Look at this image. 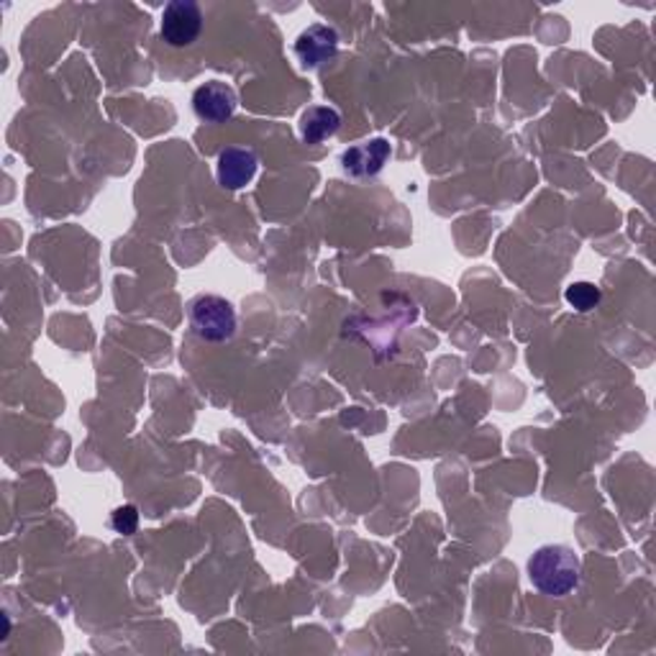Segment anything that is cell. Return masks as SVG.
I'll list each match as a JSON object with an SVG mask.
<instances>
[{
    "mask_svg": "<svg viewBox=\"0 0 656 656\" xmlns=\"http://www.w3.org/2000/svg\"><path fill=\"white\" fill-rule=\"evenodd\" d=\"M257 155L254 149L246 147H229L218 155V165H216V174L218 182L226 187V191H239V187L250 185L257 174Z\"/></svg>",
    "mask_w": 656,
    "mask_h": 656,
    "instance_id": "obj_7",
    "label": "cell"
},
{
    "mask_svg": "<svg viewBox=\"0 0 656 656\" xmlns=\"http://www.w3.org/2000/svg\"><path fill=\"white\" fill-rule=\"evenodd\" d=\"M390 159V144L385 138H369V142L354 144L341 155V167L352 178H375Z\"/></svg>",
    "mask_w": 656,
    "mask_h": 656,
    "instance_id": "obj_6",
    "label": "cell"
},
{
    "mask_svg": "<svg viewBox=\"0 0 656 656\" xmlns=\"http://www.w3.org/2000/svg\"><path fill=\"white\" fill-rule=\"evenodd\" d=\"M203 32V11L191 0H174L162 13V39L170 47H191Z\"/></svg>",
    "mask_w": 656,
    "mask_h": 656,
    "instance_id": "obj_3",
    "label": "cell"
},
{
    "mask_svg": "<svg viewBox=\"0 0 656 656\" xmlns=\"http://www.w3.org/2000/svg\"><path fill=\"white\" fill-rule=\"evenodd\" d=\"M339 52V34L337 28L326 24H313L295 39V54L303 68L316 70L328 60H333Z\"/></svg>",
    "mask_w": 656,
    "mask_h": 656,
    "instance_id": "obj_5",
    "label": "cell"
},
{
    "mask_svg": "<svg viewBox=\"0 0 656 656\" xmlns=\"http://www.w3.org/2000/svg\"><path fill=\"white\" fill-rule=\"evenodd\" d=\"M580 557L570 546L549 544L542 546L534 557L529 559V578L538 593L544 595H570L580 585Z\"/></svg>",
    "mask_w": 656,
    "mask_h": 656,
    "instance_id": "obj_1",
    "label": "cell"
},
{
    "mask_svg": "<svg viewBox=\"0 0 656 656\" xmlns=\"http://www.w3.org/2000/svg\"><path fill=\"white\" fill-rule=\"evenodd\" d=\"M111 526H113L116 534H123V536L136 534V529H138V510L134 506L116 508L113 515H111Z\"/></svg>",
    "mask_w": 656,
    "mask_h": 656,
    "instance_id": "obj_10",
    "label": "cell"
},
{
    "mask_svg": "<svg viewBox=\"0 0 656 656\" xmlns=\"http://www.w3.org/2000/svg\"><path fill=\"white\" fill-rule=\"evenodd\" d=\"M187 318L195 337L221 344L236 333V311L221 295H198L187 305Z\"/></svg>",
    "mask_w": 656,
    "mask_h": 656,
    "instance_id": "obj_2",
    "label": "cell"
},
{
    "mask_svg": "<svg viewBox=\"0 0 656 656\" xmlns=\"http://www.w3.org/2000/svg\"><path fill=\"white\" fill-rule=\"evenodd\" d=\"M341 126V113L331 106H313L301 116V136L305 144H320Z\"/></svg>",
    "mask_w": 656,
    "mask_h": 656,
    "instance_id": "obj_8",
    "label": "cell"
},
{
    "mask_svg": "<svg viewBox=\"0 0 656 656\" xmlns=\"http://www.w3.org/2000/svg\"><path fill=\"white\" fill-rule=\"evenodd\" d=\"M193 111L206 123L229 121L233 111H236V93L221 80H210V83L195 87Z\"/></svg>",
    "mask_w": 656,
    "mask_h": 656,
    "instance_id": "obj_4",
    "label": "cell"
},
{
    "mask_svg": "<svg viewBox=\"0 0 656 656\" xmlns=\"http://www.w3.org/2000/svg\"><path fill=\"white\" fill-rule=\"evenodd\" d=\"M564 297L572 308L585 313V311H593L595 305L600 303L603 295H600V288L593 286V282H572V286L567 288Z\"/></svg>",
    "mask_w": 656,
    "mask_h": 656,
    "instance_id": "obj_9",
    "label": "cell"
}]
</instances>
